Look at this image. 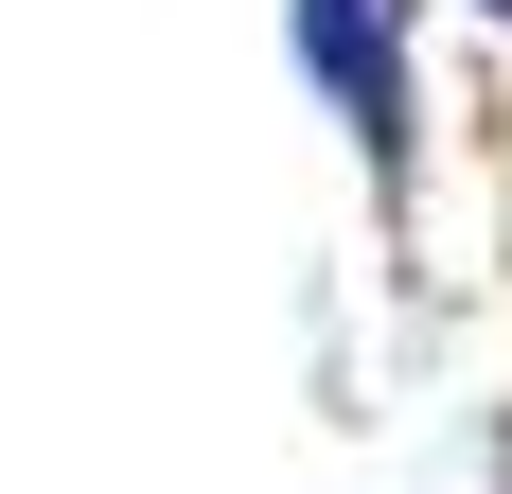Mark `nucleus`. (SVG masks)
Here are the masks:
<instances>
[{
  "instance_id": "f257e3e1",
  "label": "nucleus",
  "mask_w": 512,
  "mask_h": 494,
  "mask_svg": "<svg viewBox=\"0 0 512 494\" xmlns=\"http://www.w3.org/2000/svg\"><path fill=\"white\" fill-rule=\"evenodd\" d=\"M283 71H301V106L336 124V159H354L389 283H424V142H442V89H424V0H283Z\"/></svg>"
},
{
  "instance_id": "f03ea898",
  "label": "nucleus",
  "mask_w": 512,
  "mask_h": 494,
  "mask_svg": "<svg viewBox=\"0 0 512 494\" xmlns=\"http://www.w3.org/2000/svg\"><path fill=\"white\" fill-rule=\"evenodd\" d=\"M477 477H495V494H512V389H495V442H477Z\"/></svg>"
},
{
  "instance_id": "7ed1b4c3",
  "label": "nucleus",
  "mask_w": 512,
  "mask_h": 494,
  "mask_svg": "<svg viewBox=\"0 0 512 494\" xmlns=\"http://www.w3.org/2000/svg\"><path fill=\"white\" fill-rule=\"evenodd\" d=\"M460 18H477V36H512V0H460Z\"/></svg>"
}]
</instances>
